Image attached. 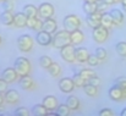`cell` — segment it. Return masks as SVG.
I'll return each mask as SVG.
<instances>
[{"instance_id":"obj_47","label":"cell","mask_w":126,"mask_h":116,"mask_svg":"<svg viewBox=\"0 0 126 116\" xmlns=\"http://www.w3.org/2000/svg\"><path fill=\"white\" fill-rule=\"evenodd\" d=\"M120 4L121 6H126V0H120Z\"/></svg>"},{"instance_id":"obj_6","label":"cell","mask_w":126,"mask_h":116,"mask_svg":"<svg viewBox=\"0 0 126 116\" xmlns=\"http://www.w3.org/2000/svg\"><path fill=\"white\" fill-rule=\"evenodd\" d=\"M75 46L74 44H67L65 46H63L60 50V56L64 61L69 62V64H74L76 62V58H75Z\"/></svg>"},{"instance_id":"obj_35","label":"cell","mask_w":126,"mask_h":116,"mask_svg":"<svg viewBox=\"0 0 126 116\" xmlns=\"http://www.w3.org/2000/svg\"><path fill=\"white\" fill-rule=\"evenodd\" d=\"M115 84L124 92V97L126 99V77H119L115 79Z\"/></svg>"},{"instance_id":"obj_25","label":"cell","mask_w":126,"mask_h":116,"mask_svg":"<svg viewBox=\"0 0 126 116\" xmlns=\"http://www.w3.org/2000/svg\"><path fill=\"white\" fill-rule=\"evenodd\" d=\"M66 105L72 110V111H76L80 109V99L75 95H69L66 98Z\"/></svg>"},{"instance_id":"obj_8","label":"cell","mask_w":126,"mask_h":116,"mask_svg":"<svg viewBox=\"0 0 126 116\" xmlns=\"http://www.w3.org/2000/svg\"><path fill=\"white\" fill-rule=\"evenodd\" d=\"M36 42L42 46H49L51 45V42H53V34L41 29L36 34Z\"/></svg>"},{"instance_id":"obj_7","label":"cell","mask_w":126,"mask_h":116,"mask_svg":"<svg viewBox=\"0 0 126 116\" xmlns=\"http://www.w3.org/2000/svg\"><path fill=\"white\" fill-rule=\"evenodd\" d=\"M54 14H55V7L50 2H43L38 6V17H41L42 20L53 17Z\"/></svg>"},{"instance_id":"obj_49","label":"cell","mask_w":126,"mask_h":116,"mask_svg":"<svg viewBox=\"0 0 126 116\" xmlns=\"http://www.w3.org/2000/svg\"><path fill=\"white\" fill-rule=\"evenodd\" d=\"M1 111H2V106H0V114H2Z\"/></svg>"},{"instance_id":"obj_29","label":"cell","mask_w":126,"mask_h":116,"mask_svg":"<svg viewBox=\"0 0 126 116\" xmlns=\"http://www.w3.org/2000/svg\"><path fill=\"white\" fill-rule=\"evenodd\" d=\"M83 92L88 97H95L97 93H98V87H95V86H93V84L87 82L83 86Z\"/></svg>"},{"instance_id":"obj_13","label":"cell","mask_w":126,"mask_h":116,"mask_svg":"<svg viewBox=\"0 0 126 116\" xmlns=\"http://www.w3.org/2000/svg\"><path fill=\"white\" fill-rule=\"evenodd\" d=\"M1 77L4 78L9 84H10V83H15V82L20 78L18 75H17V72H16V70H15L14 67H6V69L2 71Z\"/></svg>"},{"instance_id":"obj_27","label":"cell","mask_w":126,"mask_h":116,"mask_svg":"<svg viewBox=\"0 0 126 116\" xmlns=\"http://www.w3.org/2000/svg\"><path fill=\"white\" fill-rule=\"evenodd\" d=\"M82 10L84 11V14H93V12H97L98 11V5L97 2H88V1H84L83 5H82Z\"/></svg>"},{"instance_id":"obj_45","label":"cell","mask_w":126,"mask_h":116,"mask_svg":"<svg viewBox=\"0 0 126 116\" xmlns=\"http://www.w3.org/2000/svg\"><path fill=\"white\" fill-rule=\"evenodd\" d=\"M5 103V98H4V93H0V106H2Z\"/></svg>"},{"instance_id":"obj_31","label":"cell","mask_w":126,"mask_h":116,"mask_svg":"<svg viewBox=\"0 0 126 116\" xmlns=\"http://www.w3.org/2000/svg\"><path fill=\"white\" fill-rule=\"evenodd\" d=\"M72 79H74L75 87H77V88H83V86L87 83V81L80 75V72H79V73H75V75L72 76Z\"/></svg>"},{"instance_id":"obj_9","label":"cell","mask_w":126,"mask_h":116,"mask_svg":"<svg viewBox=\"0 0 126 116\" xmlns=\"http://www.w3.org/2000/svg\"><path fill=\"white\" fill-rule=\"evenodd\" d=\"M59 88L63 93L65 94H70L76 87H75V83H74V79L70 77H64L59 81Z\"/></svg>"},{"instance_id":"obj_39","label":"cell","mask_w":126,"mask_h":116,"mask_svg":"<svg viewBox=\"0 0 126 116\" xmlns=\"http://www.w3.org/2000/svg\"><path fill=\"white\" fill-rule=\"evenodd\" d=\"M1 4H2V10H4V11H10V12H12L14 9H15V5L12 4L11 0H5V1H2Z\"/></svg>"},{"instance_id":"obj_28","label":"cell","mask_w":126,"mask_h":116,"mask_svg":"<svg viewBox=\"0 0 126 116\" xmlns=\"http://www.w3.org/2000/svg\"><path fill=\"white\" fill-rule=\"evenodd\" d=\"M48 72H49V75L51 77H59L60 73H61V67H60V65L58 62H54L53 61V64L48 69Z\"/></svg>"},{"instance_id":"obj_51","label":"cell","mask_w":126,"mask_h":116,"mask_svg":"<svg viewBox=\"0 0 126 116\" xmlns=\"http://www.w3.org/2000/svg\"><path fill=\"white\" fill-rule=\"evenodd\" d=\"M1 42H2V39H1V36H0V45H1Z\"/></svg>"},{"instance_id":"obj_40","label":"cell","mask_w":126,"mask_h":116,"mask_svg":"<svg viewBox=\"0 0 126 116\" xmlns=\"http://www.w3.org/2000/svg\"><path fill=\"white\" fill-rule=\"evenodd\" d=\"M97 5H98V11L99 12H107V10H108V7H109V5L108 4H105L103 0H98L97 1Z\"/></svg>"},{"instance_id":"obj_5","label":"cell","mask_w":126,"mask_h":116,"mask_svg":"<svg viewBox=\"0 0 126 116\" xmlns=\"http://www.w3.org/2000/svg\"><path fill=\"white\" fill-rule=\"evenodd\" d=\"M92 38L98 44L105 43L108 40V38H109V29L105 28V27H103V26H98V27L93 28V31H92Z\"/></svg>"},{"instance_id":"obj_2","label":"cell","mask_w":126,"mask_h":116,"mask_svg":"<svg viewBox=\"0 0 126 116\" xmlns=\"http://www.w3.org/2000/svg\"><path fill=\"white\" fill-rule=\"evenodd\" d=\"M67 44H71V36H70V32H67L66 29L56 31V32L53 34L51 45H53L55 49H61L63 46H65V45H67Z\"/></svg>"},{"instance_id":"obj_33","label":"cell","mask_w":126,"mask_h":116,"mask_svg":"<svg viewBox=\"0 0 126 116\" xmlns=\"http://www.w3.org/2000/svg\"><path fill=\"white\" fill-rule=\"evenodd\" d=\"M115 50H116V53H118L120 56L125 58L126 56V42H119V43H116Z\"/></svg>"},{"instance_id":"obj_53","label":"cell","mask_w":126,"mask_h":116,"mask_svg":"<svg viewBox=\"0 0 126 116\" xmlns=\"http://www.w3.org/2000/svg\"><path fill=\"white\" fill-rule=\"evenodd\" d=\"M118 1H119V2H120V0H118Z\"/></svg>"},{"instance_id":"obj_12","label":"cell","mask_w":126,"mask_h":116,"mask_svg":"<svg viewBox=\"0 0 126 116\" xmlns=\"http://www.w3.org/2000/svg\"><path fill=\"white\" fill-rule=\"evenodd\" d=\"M4 98H5V103L10 104V105H14V104H17L21 99L20 97V93L16 90V89H7L5 93H4Z\"/></svg>"},{"instance_id":"obj_36","label":"cell","mask_w":126,"mask_h":116,"mask_svg":"<svg viewBox=\"0 0 126 116\" xmlns=\"http://www.w3.org/2000/svg\"><path fill=\"white\" fill-rule=\"evenodd\" d=\"M99 62H100V60H99V58H98L95 54H91L89 58H88V60H87V64H88L91 67H95V66H98Z\"/></svg>"},{"instance_id":"obj_42","label":"cell","mask_w":126,"mask_h":116,"mask_svg":"<svg viewBox=\"0 0 126 116\" xmlns=\"http://www.w3.org/2000/svg\"><path fill=\"white\" fill-rule=\"evenodd\" d=\"M99 116H114V111L109 108H104L99 111Z\"/></svg>"},{"instance_id":"obj_11","label":"cell","mask_w":126,"mask_h":116,"mask_svg":"<svg viewBox=\"0 0 126 116\" xmlns=\"http://www.w3.org/2000/svg\"><path fill=\"white\" fill-rule=\"evenodd\" d=\"M89 55L91 54H89L88 49L84 46H79L75 49V58H76V62H79V64H87Z\"/></svg>"},{"instance_id":"obj_48","label":"cell","mask_w":126,"mask_h":116,"mask_svg":"<svg viewBox=\"0 0 126 116\" xmlns=\"http://www.w3.org/2000/svg\"><path fill=\"white\" fill-rule=\"evenodd\" d=\"M83 1H88V2H97L98 0H83Z\"/></svg>"},{"instance_id":"obj_34","label":"cell","mask_w":126,"mask_h":116,"mask_svg":"<svg viewBox=\"0 0 126 116\" xmlns=\"http://www.w3.org/2000/svg\"><path fill=\"white\" fill-rule=\"evenodd\" d=\"M80 75L88 82L93 76H95V72H94L93 70H91V69H82V70L80 71Z\"/></svg>"},{"instance_id":"obj_15","label":"cell","mask_w":126,"mask_h":116,"mask_svg":"<svg viewBox=\"0 0 126 116\" xmlns=\"http://www.w3.org/2000/svg\"><path fill=\"white\" fill-rule=\"evenodd\" d=\"M108 94H109V98H110L111 100H114V102H121L123 99H125V97H124V92H123V90H121L115 83H114L113 87L109 88Z\"/></svg>"},{"instance_id":"obj_4","label":"cell","mask_w":126,"mask_h":116,"mask_svg":"<svg viewBox=\"0 0 126 116\" xmlns=\"http://www.w3.org/2000/svg\"><path fill=\"white\" fill-rule=\"evenodd\" d=\"M34 40L28 34H22L17 38V48L22 53H30L33 48Z\"/></svg>"},{"instance_id":"obj_24","label":"cell","mask_w":126,"mask_h":116,"mask_svg":"<svg viewBox=\"0 0 126 116\" xmlns=\"http://www.w3.org/2000/svg\"><path fill=\"white\" fill-rule=\"evenodd\" d=\"M22 12L27 16V17H37L38 16V7L32 5V4H27L23 6Z\"/></svg>"},{"instance_id":"obj_20","label":"cell","mask_w":126,"mask_h":116,"mask_svg":"<svg viewBox=\"0 0 126 116\" xmlns=\"http://www.w3.org/2000/svg\"><path fill=\"white\" fill-rule=\"evenodd\" d=\"M20 87L23 89V90H31L34 88V81L28 76H23V77H20Z\"/></svg>"},{"instance_id":"obj_44","label":"cell","mask_w":126,"mask_h":116,"mask_svg":"<svg viewBox=\"0 0 126 116\" xmlns=\"http://www.w3.org/2000/svg\"><path fill=\"white\" fill-rule=\"evenodd\" d=\"M103 1H104L105 4H108L109 6H110V5H114V4H116V2H119L118 0H103Z\"/></svg>"},{"instance_id":"obj_46","label":"cell","mask_w":126,"mask_h":116,"mask_svg":"<svg viewBox=\"0 0 126 116\" xmlns=\"http://www.w3.org/2000/svg\"><path fill=\"white\" fill-rule=\"evenodd\" d=\"M120 116H126V108H124V109L121 110V113H120Z\"/></svg>"},{"instance_id":"obj_52","label":"cell","mask_w":126,"mask_h":116,"mask_svg":"<svg viewBox=\"0 0 126 116\" xmlns=\"http://www.w3.org/2000/svg\"><path fill=\"white\" fill-rule=\"evenodd\" d=\"M2 1H5V0H0V2H2Z\"/></svg>"},{"instance_id":"obj_38","label":"cell","mask_w":126,"mask_h":116,"mask_svg":"<svg viewBox=\"0 0 126 116\" xmlns=\"http://www.w3.org/2000/svg\"><path fill=\"white\" fill-rule=\"evenodd\" d=\"M15 115L16 116H30L31 115V111H30L27 108L21 106V108H17V109L15 110Z\"/></svg>"},{"instance_id":"obj_30","label":"cell","mask_w":126,"mask_h":116,"mask_svg":"<svg viewBox=\"0 0 126 116\" xmlns=\"http://www.w3.org/2000/svg\"><path fill=\"white\" fill-rule=\"evenodd\" d=\"M56 115L58 116H69L71 114V109L66 105V103L65 104H59V106L56 108Z\"/></svg>"},{"instance_id":"obj_18","label":"cell","mask_w":126,"mask_h":116,"mask_svg":"<svg viewBox=\"0 0 126 116\" xmlns=\"http://www.w3.org/2000/svg\"><path fill=\"white\" fill-rule=\"evenodd\" d=\"M27 20L28 17L23 14V12H18L15 15V20H14V26L17 28H23L27 27Z\"/></svg>"},{"instance_id":"obj_17","label":"cell","mask_w":126,"mask_h":116,"mask_svg":"<svg viewBox=\"0 0 126 116\" xmlns=\"http://www.w3.org/2000/svg\"><path fill=\"white\" fill-rule=\"evenodd\" d=\"M42 26H43V21L41 17H28V20H27V27L28 28H31L32 31H36V32H38V31H41L42 29Z\"/></svg>"},{"instance_id":"obj_41","label":"cell","mask_w":126,"mask_h":116,"mask_svg":"<svg viewBox=\"0 0 126 116\" xmlns=\"http://www.w3.org/2000/svg\"><path fill=\"white\" fill-rule=\"evenodd\" d=\"M7 89H9V83L1 77L0 78V93H5Z\"/></svg>"},{"instance_id":"obj_19","label":"cell","mask_w":126,"mask_h":116,"mask_svg":"<svg viewBox=\"0 0 126 116\" xmlns=\"http://www.w3.org/2000/svg\"><path fill=\"white\" fill-rule=\"evenodd\" d=\"M100 26L108 28V29H111L115 23H114V20L110 15V12H103L102 14V20H100Z\"/></svg>"},{"instance_id":"obj_22","label":"cell","mask_w":126,"mask_h":116,"mask_svg":"<svg viewBox=\"0 0 126 116\" xmlns=\"http://www.w3.org/2000/svg\"><path fill=\"white\" fill-rule=\"evenodd\" d=\"M110 15H111L113 20H114L115 26H120V25L124 22V20H125L124 12H123L121 10H119V9H113V10H110Z\"/></svg>"},{"instance_id":"obj_21","label":"cell","mask_w":126,"mask_h":116,"mask_svg":"<svg viewBox=\"0 0 126 116\" xmlns=\"http://www.w3.org/2000/svg\"><path fill=\"white\" fill-rule=\"evenodd\" d=\"M14 20L15 15L10 11H2V14L0 15V21L4 26H14Z\"/></svg>"},{"instance_id":"obj_50","label":"cell","mask_w":126,"mask_h":116,"mask_svg":"<svg viewBox=\"0 0 126 116\" xmlns=\"http://www.w3.org/2000/svg\"><path fill=\"white\" fill-rule=\"evenodd\" d=\"M123 9H124V11L126 12V6H123Z\"/></svg>"},{"instance_id":"obj_10","label":"cell","mask_w":126,"mask_h":116,"mask_svg":"<svg viewBox=\"0 0 126 116\" xmlns=\"http://www.w3.org/2000/svg\"><path fill=\"white\" fill-rule=\"evenodd\" d=\"M100 20H102V12L97 11V12H93V14H88L87 17H86V23L88 27H91L92 29L100 26Z\"/></svg>"},{"instance_id":"obj_1","label":"cell","mask_w":126,"mask_h":116,"mask_svg":"<svg viewBox=\"0 0 126 116\" xmlns=\"http://www.w3.org/2000/svg\"><path fill=\"white\" fill-rule=\"evenodd\" d=\"M14 69L16 70L18 77H23V76H28L31 73L32 65H31V61L27 58L18 56L14 62Z\"/></svg>"},{"instance_id":"obj_26","label":"cell","mask_w":126,"mask_h":116,"mask_svg":"<svg viewBox=\"0 0 126 116\" xmlns=\"http://www.w3.org/2000/svg\"><path fill=\"white\" fill-rule=\"evenodd\" d=\"M32 114L36 116H48L49 110H48L43 104H36V105L32 108Z\"/></svg>"},{"instance_id":"obj_16","label":"cell","mask_w":126,"mask_h":116,"mask_svg":"<svg viewBox=\"0 0 126 116\" xmlns=\"http://www.w3.org/2000/svg\"><path fill=\"white\" fill-rule=\"evenodd\" d=\"M42 29L45 31V32H48V33L54 34V33L58 31V23H56V21H55L53 17L47 18V20H43Z\"/></svg>"},{"instance_id":"obj_3","label":"cell","mask_w":126,"mask_h":116,"mask_svg":"<svg viewBox=\"0 0 126 116\" xmlns=\"http://www.w3.org/2000/svg\"><path fill=\"white\" fill-rule=\"evenodd\" d=\"M81 18L79 17V16H76V15H66L65 17H64V20H63V27H64V29H66L67 32H74V31H76V29H80V27H81Z\"/></svg>"},{"instance_id":"obj_43","label":"cell","mask_w":126,"mask_h":116,"mask_svg":"<svg viewBox=\"0 0 126 116\" xmlns=\"http://www.w3.org/2000/svg\"><path fill=\"white\" fill-rule=\"evenodd\" d=\"M88 83H91V84H93V86H95V87H99V84H100V78L95 75V76H93V77L88 81Z\"/></svg>"},{"instance_id":"obj_23","label":"cell","mask_w":126,"mask_h":116,"mask_svg":"<svg viewBox=\"0 0 126 116\" xmlns=\"http://www.w3.org/2000/svg\"><path fill=\"white\" fill-rule=\"evenodd\" d=\"M70 36H71V44H74V45H79L84 40V34L81 29H76V31L71 32Z\"/></svg>"},{"instance_id":"obj_37","label":"cell","mask_w":126,"mask_h":116,"mask_svg":"<svg viewBox=\"0 0 126 116\" xmlns=\"http://www.w3.org/2000/svg\"><path fill=\"white\" fill-rule=\"evenodd\" d=\"M94 54L99 58V60H100V61H104V60L107 59V56H108L107 50H105L104 48H102V46H98V48L95 49V53H94Z\"/></svg>"},{"instance_id":"obj_32","label":"cell","mask_w":126,"mask_h":116,"mask_svg":"<svg viewBox=\"0 0 126 116\" xmlns=\"http://www.w3.org/2000/svg\"><path fill=\"white\" fill-rule=\"evenodd\" d=\"M51 64H53V60L50 59V56H48V55H43V56L39 58V65H41L42 69L48 70L49 66H50Z\"/></svg>"},{"instance_id":"obj_14","label":"cell","mask_w":126,"mask_h":116,"mask_svg":"<svg viewBox=\"0 0 126 116\" xmlns=\"http://www.w3.org/2000/svg\"><path fill=\"white\" fill-rule=\"evenodd\" d=\"M42 104L49 111H55L56 108L59 106V102H58L56 97H54V95H45L43 98Z\"/></svg>"}]
</instances>
